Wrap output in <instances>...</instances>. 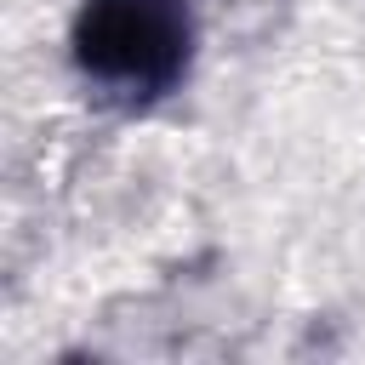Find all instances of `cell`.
Masks as SVG:
<instances>
[{
	"label": "cell",
	"instance_id": "obj_1",
	"mask_svg": "<svg viewBox=\"0 0 365 365\" xmlns=\"http://www.w3.org/2000/svg\"><path fill=\"white\" fill-rule=\"evenodd\" d=\"M80 80L137 114L171 97L194 63V6L188 0H86L68 29Z\"/></svg>",
	"mask_w": 365,
	"mask_h": 365
}]
</instances>
